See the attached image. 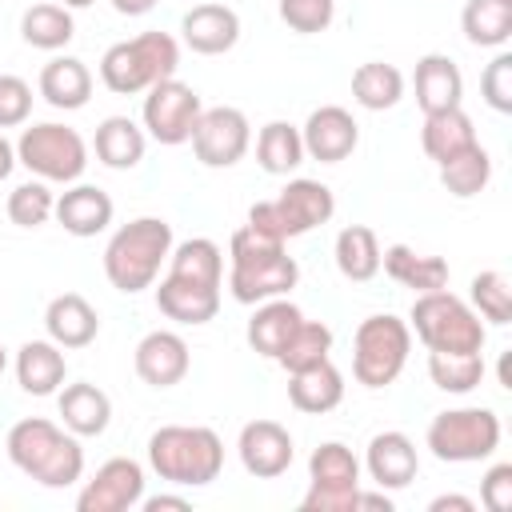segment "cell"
Instances as JSON below:
<instances>
[{
  "label": "cell",
  "instance_id": "obj_1",
  "mask_svg": "<svg viewBox=\"0 0 512 512\" xmlns=\"http://www.w3.org/2000/svg\"><path fill=\"white\" fill-rule=\"evenodd\" d=\"M228 292L236 304H260L272 296H288L300 280V264L284 252V240L244 224L228 240Z\"/></svg>",
  "mask_w": 512,
  "mask_h": 512
},
{
  "label": "cell",
  "instance_id": "obj_2",
  "mask_svg": "<svg viewBox=\"0 0 512 512\" xmlns=\"http://www.w3.org/2000/svg\"><path fill=\"white\" fill-rule=\"evenodd\" d=\"M4 452L24 476H32L44 488H68L84 476L80 436H72L68 428H60L44 416L16 420L4 436Z\"/></svg>",
  "mask_w": 512,
  "mask_h": 512
},
{
  "label": "cell",
  "instance_id": "obj_3",
  "mask_svg": "<svg viewBox=\"0 0 512 512\" xmlns=\"http://www.w3.org/2000/svg\"><path fill=\"white\" fill-rule=\"evenodd\" d=\"M172 252V224L164 216H136L120 224L104 248V276L116 292L136 296L156 284L160 264Z\"/></svg>",
  "mask_w": 512,
  "mask_h": 512
},
{
  "label": "cell",
  "instance_id": "obj_4",
  "mask_svg": "<svg viewBox=\"0 0 512 512\" xmlns=\"http://www.w3.org/2000/svg\"><path fill=\"white\" fill-rule=\"evenodd\" d=\"M148 468L176 488H204L224 468V440L204 424H164L148 436Z\"/></svg>",
  "mask_w": 512,
  "mask_h": 512
},
{
  "label": "cell",
  "instance_id": "obj_5",
  "mask_svg": "<svg viewBox=\"0 0 512 512\" xmlns=\"http://www.w3.org/2000/svg\"><path fill=\"white\" fill-rule=\"evenodd\" d=\"M176 68H180L176 36L152 28V32H140L132 40L112 44L100 56V84L116 96H136V92H148L152 84L176 76Z\"/></svg>",
  "mask_w": 512,
  "mask_h": 512
},
{
  "label": "cell",
  "instance_id": "obj_6",
  "mask_svg": "<svg viewBox=\"0 0 512 512\" xmlns=\"http://www.w3.org/2000/svg\"><path fill=\"white\" fill-rule=\"evenodd\" d=\"M408 328L428 352H480L488 340V328L476 316V308L448 288L420 292L412 300Z\"/></svg>",
  "mask_w": 512,
  "mask_h": 512
},
{
  "label": "cell",
  "instance_id": "obj_7",
  "mask_svg": "<svg viewBox=\"0 0 512 512\" xmlns=\"http://www.w3.org/2000/svg\"><path fill=\"white\" fill-rule=\"evenodd\" d=\"M332 212H336V196H332V188L320 184V180L296 176V180L284 184L280 196L252 204V208H248V224L288 244V240H296V236H304V232L328 224Z\"/></svg>",
  "mask_w": 512,
  "mask_h": 512
},
{
  "label": "cell",
  "instance_id": "obj_8",
  "mask_svg": "<svg viewBox=\"0 0 512 512\" xmlns=\"http://www.w3.org/2000/svg\"><path fill=\"white\" fill-rule=\"evenodd\" d=\"M408 352H412V328H408V320H400L392 312H380V316L360 320V328L352 336V376H356V384H364V388H388L404 372Z\"/></svg>",
  "mask_w": 512,
  "mask_h": 512
},
{
  "label": "cell",
  "instance_id": "obj_9",
  "mask_svg": "<svg viewBox=\"0 0 512 512\" xmlns=\"http://www.w3.org/2000/svg\"><path fill=\"white\" fill-rule=\"evenodd\" d=\"M16 164H24L36 180L48 184H76L88 168V144L76 128L44 120L20 132L16 140Z\"/></svg>",
  "mask_w": 512,
  "mask_h": 512
},
{
  "label": "cell",
  "instance_id": "obj_10",
  "mask_svg": "<svg viewBox=\"0 0 512 512\" xmlns=\"http://www.w3.org/2000/svg\"><path fill=\"white\" fill-rule=\"evenodd\" d=\"M424 444L444 464H476L500 448V416L492 408H448L436 412Z\"/></svg>",
  "mask_w": 512,
  "mask_h": 512
},
{
  "label": "cell",
  "instance_id": "obj_11",
  "mask_svg": "<svg viewBox=\"0 0 512 512\" xmlns=\"http://www.w3.org/2000/svg\"><path fill=\"white\" fill-rule=\"evenodd\" d=\"M308 492L300 500V512H356L360 492V460L348 444L324 440L308 456Z\"/></svg>",
  "mask_w": 512,
  "mask_h": 512
},
{
  "label": "cell",
  "instance_id": "obj_12",
  "mask_svg": "<svg viewBox=\"0 0 512 512\" xmlns=\"http://www.w3.org/2000/svg\"><path fill=\"white\" fill-rule=\"evenodd\" d=\"M200 112H204V104H200L196 88L184 84V80H176V76H168V80H160V84L148 88L140 116H144V132L156 144L176 148V144H188L192 140V128H196Z\"/></svg>",
  "mask_w": 512,
  "mask_h": 512
},
{
  "label": "cell",
  "instance_id": "obj_13",
  "mask_svg": "<svg viewBox=\"0 0 512 512\" xmlns=\"http://www.w3.org/2000/svg\"><path fill=\"white\" fill-rule=\"evenodd\" d=\"M248 148H252V124L240 108L216 104L200 112L192 128V152L204 168H232L244 160Z\"/></svg>",
  "mask_w": 512,
  "mask_h": 512
},
{
  "label": "cell",
  "instance_id": "obj_14",
  "mask_svg": "<svg viewBox=\"0 0 512 512\" xmlns=\"http://www.w3.org/2000/svg\"><path fill=\"white\" fill-rule=\"evenodd\" d=\"M144 500V468L132 456H112L80 488L76 512H128Z\"/></svg>",
  "mask_w": 512,
  "mask_h": 512
},
{
  "label": "cell",
  "instance_id": "obj_15",
  "mask_svg": "<svg viewBox=\"0 0 512 512\" xmlns=\"http://www.w3.org/2000/svg\"><path fill=\"white\" fill-rule=\"evenodd\" d=\"M236 452H240V464L248 476L256 480H276L292 468V456H296V444H292V432L276 420H248L240 428V440H236Z\"/></svg>",
  "mask_w": 512,
  "mask_h": 512
},
{
  "label": "cell",
  "instance_id": "obj_16",
  "mask_svg": "<svg viewBox=\"0 0 512 512\" xmlns=\"http://www.w3.org/2000/svg\"><path fill=\"white\" fill-rule=\"evenodd\" d=\"M300 140H304V156L320 160V164H340L356 152L360 144V124L352 120L348 108L340 104H320L316 112H308L304 128H300Z\"/></svg>",
  "mask_w": 512,
  "mask_h": 512
},
{
  "label": "cell",
  "instance_id": "obj_17",
  "mask_svg": "<svg viewBox=\"0 0 512 512\" xmlns=\"http://www.w3.org/2000/svg\"><path fill=\"white\" fill-rule=\"evenodd\" d=\"M132 364H136V376L148 384V388H172L188 376L192 368V352L184 344L180 332H168V328H156L148 332L136 352H132Z\"/></svg>",
  "mask_w": 512,
  "mask_h": 512
},
{
  "label": "cell",
  "instance_id": "obj_18",
  "mask_svg": "<svg viewBox=\"0 0 512 512\" xmlns=\"http://www.w3.org/2000/svg\"><path fill=\"white\" fill-rule=\"evenodd\" d=\"M364 468H368V476H372L376 488H384V492H400V488H408V484L416 480V472H420V456H416V444H412L404 432L388 428V432H376V436L368 440Z\"/></svg>",
  "mask_w": 512,
  "mask_h": 512
},
{
  "label": "cell",
  "instance_id": "obj_19",
  "mask_svg": "<svg viewBox=\"0 0 512 512\" xmlns=\"http://www.w3.org/2000/svg\"><path fill=\"white\" fill-rule=\"evenodd\" d=\"M180 36H184V44H188L192 52H200V56H224V52H232L236 40H240V16H236V8L208 0V4H196V8L184 12Z\"/></svg>",
  "mask_w": 512,
  "mask_h": 512
},
{
  "label": "cell",
  "instance_id": "obj_20",
  "mask_svg": "<svg viewBox=\"0 0 512 512\" xmlns=\"http://www.w3.org/2000/svg\"><path fill=\"white\" fill-rule=\"evenodd\" d=\"M112 212H116L112 196L104 188H96V184H72V188H64L56 196V208H52L56 224L68 236H80V240L100 236L112 224Z\"/></svg>",
  "mask_w": 512,
  "mask_h": 512
},
{
  "label": "cell",
  "instance_id": "obj_21",
  "mask_svg": "<svg viewBox=\"0 0 512 512\" xmlns=\"http://www.w3.org/2000/svg\"><path fill=\"white\" fill-rule=\"evenodd\" d=\"M412 88H416V104L424 116L444 112V108H460V100H464V76H460L456 60L444 52H428L416 60Z\"/></svg>",
  "mask_w": 512,
  "mask_h": 512
},
{
  "label": "cell",
  "instance_id": "obj_22",
  "mask_svg": "<svg viewBox=\"0 0 512 512\" xmlns=\"http://www.w3.org/2000/svg\"><path fill=\"white\" fill-rule=\"evenodd\" d=\"M44 328L60 348H88L100 336V316L80 292H60L44 308Z\"/></svg>",
  "mask_w": 512,
  "mask_h": 512
},
{
  "label": "cell",
  "instance_id": "obj_23",
  "mask_svg": "<svg viewBox=\"0 0 512 512\" xmlns=\"http://www.w3.org/2000/svg\"><path fill=\"white\" fill-rule=\"evenodd\" d=\"M288 400L296 412L324 416L344 400V372L332 364V356L320 364H308L300 372H288Z\"/></svg>",
  "mask_w": 512,
  "mask_h": 512
},
{
  "label": "cell",
  "instance_id": "obj_24",
  "mask_svg": "<svg viewBox=\"0 0 512 512\" xmlns=\"http://www.w3.org/2000/svg\"><path fill=\"white\" fill-rule=\"evenodd\" d=\"M156 308L168 320L196 328V324L216 320V312H220V288L192 284V280H180V276H164L160 288H156Z\"/></svg>",
  "mask_w": 512,
  "mask_h": 512
},
{
  "label": "cell",
  "instance_id": "obj_25",
  "mask_svg": "<svg viewBox=\"0 0 512 512\" xmlns=\"http://www.w3.org/2000/svg\"><path fill=\"white\" fill-rule=\"evenodd\" d=\"M68 376V360H64V348L56 340H28L20 344L16 352V380L28 396H52L60 392Z\"/></svg>",
  "mask_w": 512,
  "mask_h": 512
},
{
  "label": "cell",
  "instance_id": "obj_26",
  "mask_svg": "<svg viewBox=\"0 0 512 512\" xmlns=\"http://www.w3.org/2000/svg\"><path fill=\"white\" fill-rule=\"evenodd\" d=\"M380 268L400 284V288H412L416 296L420 292H436V288H448V260L444 256H424L408 244H388L380 252Z\"/></svg>",
  "mask_w": 512,
  "mask_h": 512
},
{
  "label": "cell",
  "instance_id": "obj_27",
  "mask_svg": "<svg viewBox=\"0 0 512 512\" xmlns=\"http://www.w3.org/2000/svg\"><path fill=\"white\" fill-rule=\"evenodd\" d=\"M56 408H60V420H64V428L72 436H100L112 424V400H108V392L96 388V384H88V380L60 388Z\"/></svg>",
  "mask_w": 512,
  "mask_h": 512
},
{
  "label": "cell",
  "instance_id": "obj_28",
  "mask_svg": "<svg viewBox=\"0 0 512 512\" xmlns=\"http://www.w3.org/2000/svg\"><path fill=\"white\" fill-rule=\"evenodd\" d=\"M304 320V312L288 300V296H272V300H260L256 304V312H252V320H248V344H252V352H260V356H268V360H276L280 356V348L288 344V336L296 332V324Z\"/></svg>",
  "mask_w": 512,
  "mask_h": 512
},
{
  "label": "cell",
  "instance_id": "obj_29",
  "mask_svg": "<svg viewBox=\"0 0 512 512\" xmlns=\"http://www.w3.org/2000/svg\"><path fill=\"white\" fill-rule=\"evenodd\" d=\"M40 96L60 108V112H76L88 104L92 96V72L84 60L76 56H52L44 68H40Z\"/></svg>",
  "mask_w": 512,
  "mask_h": 512
},
{
  "label": "cell",
  "instance_id": "obj_30",
  "mask_svg": "<svg viewBox=\"0 0 512 512\" xmlns=\"http://www.w3.org/2000/svg\"><path fill=\"white\" fill-rule=\"evenodd\" d=\"M92 148H96V160H100L104 168L128 172V168H136V164L144 160L148 136H144V128H140L136 120H128V116H108V120L96 124Z\"/></svg>",
  "mask_w": 512,
  "mask_h": 512
},
{
  "label": "cell",
  "instance_id": "obj_31",
  "mask_svg": "<svg viewBox=\"0 0 512 512\" xmlns=\"http://www.w3.org/2000/svg\"><path fill=\"white\" fill-rule=\"evenodd\" d=\"M472 144H476V128H472V116L464 108H444V112H428L424 116L420 148H424L428 160L444 164V160H452L456 152H464Z\"/></svg>",
  "mask_w": 512,
  "mask_h": 512
},
{
  "label": "cell",
  "instance_id": "obj_32",
  "mask_svg": "<svg viewBox=\"0 0 512 512\" xmlns=\"http://www.w3.org/2000/svg\"><path fill=\"white\" fill-rule=\"evenodd\" d=\"M20 36H24V44H32V48H40V52H60V48H68L72 36H76L72 8L56 4V0H44V4L24 8V16H20Z\"/></svg>",
  "mask_w": 512,
  "mask_h": 512
},
{
  "label": "cell",
  "instance_id": "obj_33",
  "mask_svg": "<svg viewBox=\"0 0 512 512\" xmlns=\"http://www.w3.org/2000/svg\"><path fill=\"white\" fill-rule=\"evenodd\" d=\"M332 256H336V268L344 280L352 284H364L380 272V240L368 224H348L336 232V244H332Z\"/></svg>",
  "mask_w": 512,
  "mask_h": 512
},
{
  "label": "cell",
  "instance_id": "obj_34",
  "mask_svg": "<svg viewBox=\"0 0 512 512\" xmlns=\"http://www.w3.org/2000/svg\"><path fill=\"white\" fill-rule=\"evenodd\" d=\"M168 276L220 288V280H224V252H220V244L208 240V236H192L184 244H172V252H168Z\"/></svg>",
  "mask_w": 512,
  "mask_h": 512
},
{
  "label": "cell",
  "instance_id": "obj_35",
  "mask_svg": "<svg viewBox=\"0 0 512 512\" xmlns=\"http://www.w3.org/2000/svg\"><path fill=\"white\" fill-rule=\"evenodd\" d=\"M256 164L268 172V176H288L304 164V140H300V128L288 124V120H268L256 136Z\"/></svg>",
  "mask_w": 512,
  "mask_h": 512
},
{
  "label": "cell",
  "instance_id": "obj_36",
  "mask_svg": "<svg viewBox=\"0 0 512 512\" xmlns=\"http://www.w3.org/2000/svg\"><path fill=\"white\" fill-rule=\"evenodd\" d=\"M404 96V72L396 64H384V60H368L352 72V100L368 112H384V108H396Z\"/></svg>",
  "mask_w": 512,
  "mask_h": 512
},
{
  "label": "cell",
  "instance_id": "obj_37",
  "mask_svg": "<svg viewBox=\"0 0 512 512\" xmlns=\"http://www.w3.org/2000/svg\"><path fill=\"white\" fill-rule=\"evenodd\" d=\"M436 168H440V184H444L456 200L480 196V192L488 188V180H492V156H488V148H484L480 140H476L472 148L456 152L452 160L436 164Z\"/></svg>",
  "mask_w": 512,
  "mask_h": 512
},
{
  "label": "cell",
  "instance_id": "obj_38",
  "mask_svg": "<svg viewBox=\"0 0 512 512\" xmlns=\"http://www.w3.org/2000/svg\"><path fill=\"white\" fill-rule=\"evenodd\" d=\"M460 28L476 48H504L512 40V4L500 0H468L460 12Z\"/></svg>",
  "mask_w": 512,
  "mask_h": 512
},
{
  "label": "cell",
  "instance_id": "obj_39",
  "mask_svg": "<svg viewBox=\"0 0 512 512\" xmlns=\"http://www.w3.org/2000/svg\"><path fill=\"white\" fill-rule=\"evenodd\" d=\"M484 352H428V376L440 392L464 396L484 380Z\"/></svg>",
  "mask_w": 512,
  "mask_h": 512
},
{
  "label": "cell",
  "instance_id": "obj_40",
  "mask_svg": "<svg viewBox=\"0 0 512 512\" xmlns=\"http://www.w3.org/2000/svg\"><path fill=\"white\" fill-rule=\"evenodd\" d=\"M328 352H332V328L324 324V320H300L296 324V332L288 336V344L280 348V356H276V364L284 368V372H300V368H308V364H320V360H328Z\"/></svg>",
  "mask_w": 512,
  "mask_h": 512
},
{
  "label": "cell",
  "instance_id": "obj_41",
  "mask_svg": "<svg viewBox=\"0 0 512 512\" xmlns=\"http://www.w3.org/2000/svg\"><path fill=\"white\" fill-rule=\"evenodd\" d=\"M468 304L476 308L480 320L508 324V320H512V284H508V276L496 272V268L476 272L472 284H468Z\"/></svg>",
  "mask_w": 512,
  "mask_h": 512
},
{
  "label": "cell",
  "instance_id": "obj_42",
  "mask_svg": "<svg viewBox=\"0 0 512 512\" xmlns=\"http://www.w3.org/2000/svg\"><path fill=\"white\" fill-rule=\"evenodd\" d=\"M4 208H8V220L16 228H40V224H48V216L56 208V196H52L48 180H24L8 192Z\"/></svg>",
  "mask_w": 512,
  "mask_h": 512
},
{
  "label": "cell",
  "instance_id": "obj_43",
  "mask_svg": "<svg viewBox=\"0 0 512 512\" xmlns=\"http://www.w3.org/2000/svg\"><path fill=\"white\" fill-rule=\"evenodd\" d=\"M276 8H280V20L300 36L324 32L336 16V0H276Z\"/></svg>",
  "mask_w": 512,
  "mask_h": 512
},
{
  "label": "cell",
  "instance_id": "obj_44",
  "mask_svg": "<svg viewBox=\"0 0 512 512\" xmlns=\"http://www.w3.org/2000/svg\"><path fill=\"white\" fill-rule=\"evenodd\" d=\"M480 96L492 112H512V52H496L480 76Z\"/></svg>",
  "mask_w": 512,
  "mask_h": 512
},
{
  "label": "cell",
  "instance_id": "obj_45",
  "mask_svg": "<svg viewBox=\"0 0 512 512\" xmlns=\"http://www.w3.org/2000/svg\"><path fill=\"white\" fill-rule=\"evenodd\" d=\"M32 116V84L24 76L0 72V128H20Z\"/></svg>",
  "mask_w": 512,
  "mask_h": 512
},
{
  "label": "cell",
  "instance_id": "obj_46",
  "mask_svg": "<svg viewBox=\"0 0 512 512\" xmlns=\"http://www.w3.org/2000/svg\"><path fill=\"white\" fill-rule=\"evenodd\" d=\"M480 504L488 512H508L512 508V464L508 460H500V464H492L484 472V480H480Z\"/></svg>",
  "mask_w": 512,
  "mask_h": 512
},
{
  "label": "cell",
  "instance_id": "obj_47",
  "mask_svg": "<svg viewBox=\"0 0 512 512\" xmlns=\"http://www.w3.org/2000/svg\"><path fill=\"white\" fill-rule=\"evenodd\" d=\"M140 508H144V512H168V508L188 512L192 500H188V496H148V500H140Z\"/></svg>",
  "mask_w": 512,
  "mask_h": 512
},
{
  "label": "cell",
  "instance_id": "obj_48",
  "mask_svg": "<svg viewBox=\"0 0 512 512\" xmlns=\"http://www.w3.org/2000/svg\"><path fill=\"white\" fill-rule=\"evenodd\" d=\"M428 512H476V500H468V496H436L428 504Z\"/></svg>",
  "mask_w": 512,
  "mask_h": 512
},
{
  "label": "cell",
  "instance_id": "obj_49",
  "mask_svg": "<svg viewBox=\"0 0 512 512\" xmlns=\"http://www.w3.org/2000/svg\"><path fill=\"white\" fill-rule=\"evenodd\" d=\"M156 4H160V0H112V8H116L120 16H148Z\"/></svg>",
  "mask_w": 512,
  "mask_h": 512
},
{
  "label": "cell",
  "instance_id": "obj_50",
  "mask_svg": "<svg viewBox=\"0 0 512 512\" xmlns=\"http://www.w3.org/2000/svg\"><path fill=\"white\" fill-rule=\"evenodd\" d=\"M12 168H16V144L0 132V180H8V176H12Z\"/></svg>",
  "mask_w": 512,
  "mask_h": 512
},
{
  "label": "cell",
  "instance_id": "obj_51",
  "mask_svg": "<svg viewBox=\"0 0 512 512\" xmlns=\"http://www.w3.org/2000/svg\"><path fill=\"white\" fill-rule=\"evenodd\" d=\"M356 508H380V512H392V500L380 492H356Z\"/></svg>",
  "mask_w": 512,
  "mask_h": 512
},
{
  "label": "cell",
  "instance_id": "obj_52",
  "mask_svg": "<svg viewBox=\"0 0 512 512\" xmlns=\"http://www.w3.org/2000/svg\"><path fill=\"white\" fill-rule=\"evenodd\" d=\"M56 4H64V8H88V4H96V0H56Z\"/></svg>",
  "mask_w": 512,
  "mask_h": 512
},
{
  "label": "cell",
  "instance_id": "obj_53",
  "mask_svg": "<svg viewBox=\"0 0 512 512\" xmlns=\"http://www.w3.org/2000/svg\"><path fill=\"white\" fill-rule=\"evenodd\" d=\"M4 368H8V352H4V344H0V376H4Z\"/></svg>",
  "mask_w": 512,
  "mask_h": 512
},
{
  "label": "cell",
  "instance_id": "obj_54",
  "mask_svg": "<svg viewBox=\"0 0 512 512\" xmlns=\"http://www.w3.org/2000/svg\"><path fill=\"white\" fill-rule=\"evenodd\" d=\"M500 4H512V0H500Z\"/></svg>",
  "mask_w": 512,
  "mask_h": 512
}]
</instances>
